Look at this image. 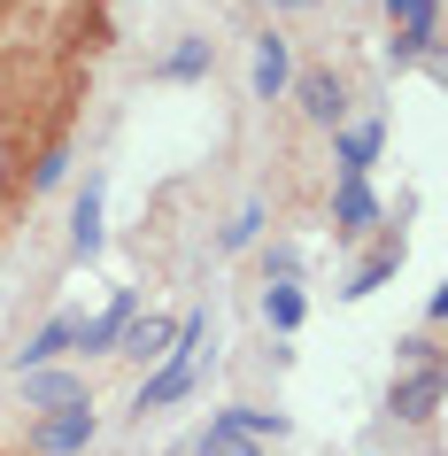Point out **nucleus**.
Returning a JSON list of instances; mask_svg holds the SVG:
<instances>
[{"label": "nucleus", "instance_id": "nucleus-7", "mask_svg": "<svg viewBox=\"0 0 448 456\" xmlns=\"http://www.w3.org/2000/svg\"><path fill=\"white\" fill-rule=\"evenodd\" d=\"M170 340H178V325H170V317H132L117 348H124V356H140V363H163Z\"/></svg>", "mask_w": 448, "mask_h": 456}, {"label": "nucleus", "instance_id": "nucleus-2", "mask_svg": "<svg viewBox=\"0 0 448 456\" xmlns=\"http://www.w3.org/2000/svg\"><path fill=\"white\" fill-rule=\"evenodd\" d=\"M94 433H101L94 403H70V410H47V418H39V449H47V456H77Z\"/></svg>", "mask_w": 448, "mask_h": 456}, {"label": "nucleus", "instance_id": "nucleus-1", "mask_svg": "<svg viewBox=\"0 0 448 456\" xmlns=\"http://www.w3.org/2000/svg\"><path fill=\"white\" fill-rule=\"evenodd\" d=\"M201 340H209V317H186V325H178V340H170V356H163V371L140 387V410H170V403H186V395H193Z\"/></svg>", "mask_w": 448, "mask_h": 456}, {"label": "nucleus", "instance_id": "nucleus-16", "mask_svg": "<svg viewBox=\"0 0 448 456\" xmlns=\"http://www.w3.org/2000/svg\"><path fill=\"white\" fill-rule=\"evenodd\" d=\"M263 240V201H240L232 224H224V256H240V248H256Z\"/></svg>", "mask_w": 448, "mask_h": 456}, {"label": "nucleus", "instance_id": "nucleus-3", "mask_svg": "<svg viewBox=\"0 0 448 456\" xmlns=\"http://www.w3.org/2000/svg\"><path fill=\"white\" fill-rule=\"evenodd\" d=\"M248 86H256V101H279L286 86H294V62H286V39H279V31H263V39H256V62H248Z\"/></svg>", "mask_w": 448, "mask_h": 456}, {"label": "nucleus", "instance_id": "nucleus-14", "mask_svg": "<svg viewBox=\"0 0 448 456\" xmlns=\"http://www.w3.org/2000/svg\"><path fill=\"white\" fill-rule=\"evenodd\" d=\"M209 62H216V47H209V39H178V47L163 54V77H201Z\"/></svg>", "mask_w": 448, "mask_h": 456}, {"label": "nucleus", "instance_id": "nucleus-18", "mask_svg": "<svg viewBox=\"0 0 448 456\" xmlns=\"http://www.w3.org/2000/svg\"><path fill=\"white\" fill-rule=\"evenodd\" d=\"M193 456H256V441H240V433L209 426V433H201V441H193Z\"/></svg>", "mask_w": 448, "mask_h": 456}, {"label": "nucleus", "instance_id": "nucleus-13", "mask_svg": "<svg viewBox=\"0 0 448 456\" xmlns=\"http://www.w3.org/2000/svg\"><path fill=\"white\" fill-rule=\"evenodd\" d=\"M209 426L240 433V441H256V433H286V418H279V410H216Z\"/></svg>", "mask_w": 448, "mask_h": 456}, {"label": "nucleus", "instance_id": "nucleus-21", "mask_svg": "<svg viewBox=\"0 0 448 456\" xmlns=\"http://www.w3.org/2000/svg\"><path fill=\"white\" fill-rule=\"evenodd\" d=\"M387 54H395V62H418V54H433V24H425V31H402Z\"/></svg>", "mask_w": 448, "mask_h": 456}, {"label": "nucleus", "instance_id": "nucleus-6", "mask_svg": "<svg viewBox=\"0 0 448 456\" xmlns=\"http://www.w3.org/2000/svg\"><path fill=\"white\" fill-rule=\"evenodd\" d=\"M379 224V201L363 178H340V193H332V232H371Z\"/></svg>", "mask_w": 448, "mask_h": 456}, {"label": "nucleus", "instance_id": "nucleus-10", "mask_svg": "<svg viewBox=\"0 0 448 456\" xmlns=\"http://www.w3.org/2000/svg\"><path fill=\"white\" fill-rule=\"evenodd\" d=\"M24 403L31 410H70V403H86V379H70V371H31Z\"/></svg>", "mask_w": 448, "mask_h": 456}, {"label": "nucleus", "instance_id": "nucleus-15", "mask_svg": "<svg viewBox=\"0 0 448 456\" xmlns=\"http://www.w3.org/2000/svg\"><path fill=\"white\" fill-rule=\"evenodd\" d=\"M302 287H263V317H271V325H279V333H294V325H302Z\"/></svg>", "mask_w": 448, "mask_h": 456}, {"label": "nucleus", "instance_id": "nucleus-4", "mask_svg": "<svg viewBox=\"0 0 448 456\" xmlns=\"http://www.w3.org/2000/svg\"><path fill=\"white\" fill-rule=\"evenodd\" d=\"M433 410H441V371H433V363H418V371H410V379L395 387V418H410V426H425Z\"/></svg>", "mask_w": 448, "mask_h": 456}, {"label": "nucleus", "instance_id": "nucleus-22", "mask_svg": "<svg viewBox=\"0 0 448 456\" xmlns=\"http://www.w3.org/2000/svg\"><path fill=\"white\" fill-rule=\"evenodd\" d=\"M62 170H70V155H62V147H54V155H47V163H39V170H31V186H62Z\"/></svg>", "mask_w": 448, "mask_h": 456}, {"label": "nucleus", "instance_id": "nucleus-12", "mask_svg": "<svg viewBox=\"0 0 448 456\" xmlns=\"http://www.w3.org/2000/svg\"><path fill=\"white\" fill-rule=\"evenodd\" d=\"M379 124H355V132H340V178H363V170L379 163Z\"/></svg>", "mask_w": 448, "mask_h": 456}, {"label": "nucleus", "instance_id": "nucleus-20", "mask_svg": "<svg viewBox=\"0 0 448 456\" xmlns=\"http://www.w3.org/2000/svg\"><path fill=\"white\" fill-rule=\"evenodd\" d=\"M387 16H395L402 31H425L433 24V0H387Z\"/></svg>", "mask_w": 448, "mask_h": 456}, {"label": "nucleus", "instance_id": "nucleus-19", "mask_svg": "<svg viewBox=\"0 0 448 456\" xmlns=\"http://www.w3.org/2000/svg\"><path fill=\"white\" fill-rule=\"evenodd\" d=\"M263 279H271V287H294V279H302V256H294V248H271V256H263Z\"/></svg>", "mask_w": 448, "mask_h": 456}, {"label": "nucleus", "instance_id": "nucleus-17", "mask_svg": "<svg viewBox=\"0 0 448 456\" xmlns=\"http://www.w3.org/2000/svg\"><path fill=\"white\" fill-rule=\"evenodd\" d=\"M395 264H402V248H379V256H371V264H363V271H355V279H348V287H340V294H348V302H355V294L387 287V279H395Z\"/></svg>", "mask_w": 448, "mask_h": 456}, {"label": "nucleus", "instance_id": "nucleus-23", "mask_svg": "<svg viewBox=\"0 0 448 456\" xmlns=\"http://www.w3.org/2000/svg\"><path fill=\"white\" fill-rule=\"evenodd\" d=\"M279 8H317V0H279Z\"/></svg>", "mask_w": 448, "mask_h": 456}, {"label": "nucleus", "instance_id": "nucleus-11", "mask_svg": "<svg viewBox=\"0 0 448 456\" xmlns=\"http://www.w3.org/2000/svg\"><path fill=\"white\" fill-rule=\"evenodd\" d=\"M70 248L77 256L101 248V178H86V193H77V209H70Z\"/></svg>", "mask_w": 448, "mask_h": 456}, {"label": "nucleus", "instance_id": "nucleus-9", "mask_svg": "<svg viewBox=\"0 0 448 456\" xmlns=\"http://www.w3.org/2000/svg\"><path fill=\"white\" fill-rule=\"evenodd\" d=\"M294 94H302V109L317 124H340V117H348V94H340V77H332V70H309Z\"/></svg>", "mask_w": 448, "mask_h": 456}, {"label": "nucleus", "instance_id": "nucleus-8", "mask_svg": "<svg viewBox=\"0 0 448 456\" xmlns=\"http://www.w3.org/2000/svg\"><path fill=\"white\" fill-rule=\"evenodd\" d=\"M132 317H140V302H132V294H117V302H109L101 317H86V325H77V348H117Z\"/></svg>", "mask_w": 448, "mask_h": 456}, {"label": "nucleus", "instance_id": "nucleus-5", "mask_svg": "<svg viewBox=\"0 0 448 456\" xmlns=\"http://www.w3.org/2000/svg\"><path fill=\"white\" fill-rule=\"evenodd\" d=\"M77 325H86V317H70V310H62V317H47V325H39V333L24 340V356H16V371H24V363L39 371V363H54L62 348H77Z\"/></svg>", "mask_w": 448, "mask_h": 456}]
</instances>
